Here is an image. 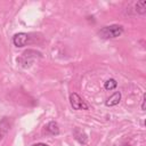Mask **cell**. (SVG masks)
<instances>
[{"instance_id":"6da1fadb","label":"cell","mask_w":146,"mask_h":146,"mask_svg":"<svg viewBox=\"0 0 146 146\" xmlns=\"http://www.w3.org/2000/svg\"><path fill=\"white\" fill-rule=\"evenodd\" d=\"M123 33V27L121 25L117 24H113V25H108V26H104L98 31V35L102 39H113V38H117Z\"/></svg>"},{"instance_id":"7a4b0ae2","label":"cell","mask_w":146,"mask_h":146,"mask_svg":"<svg viewBox=\"0 0 146 146\" xmlns=\"http://www.w3.org/2000/svg\"><path fill=\"white\" fill-rule=\"evenodd\" d=\"M36 57H41V54L36 50H32V49H29L26 51H24L22 54L21 57H17V63L19 65H22L23 67H29L35 59Z\"/></svg>"},{"instance_id":"3957f363","label":"cell","mask_w":146,"mask_h":146,"mask_svg":"<svg viewBox=\"0 0 146 146\" xmlns=\"http://www.w3.org/2000/svg\"><path fill=\"white\" fill-rule=\"evenodd\" d=\"M70 104L73 107V110H75V111H81V110H88L89 108L87 103L76 92H72L70 95Z\"/></svg>"},{"instance_id":"277c9868","label":"cell","mask_w":146,"mask_h":146,"mask_svg":"<svg viewBox=\"0 0 146 146\" xmlns=\"http://www.w3.org/2000/svg\"><path fill=\"white\" fill-rule=\"evenodd\" d=\"M30 41V36L27 33H24V32H19V33H16L14 36H13V43L17 47V48H21V47H24L29 43Z\"/></svg>"},{"instance_id":"5b68a950","label":"cell","mask_w":146,"mask_h":146,"mask_svg":"<svg viewBox=\"0 0 146 146\" xmlns=\"http://www.w3.org/2000/svg\"><path fill=\"white\" fill-rule=\"evenodd\" d=\"M73 137H74V139H75L79 144H81V145H86L87 141H88V136H87V133H86L83 130H81L80 128H78V127L73 129Z\"/></svg>"},{"instance_id":"8992f818","label":"cell","mask_w":146,"mask_h":146,"mask_svg":"<svg viewBox=\"0 0 146 146\" xmlns=\"http://www.w3.org/2000/svg\"><path fill=\"white\" fill-rule=\"evenodd\" d=\"M120 100H121V92L116 91V92H114L112 96H110L107 98L105 104H106V106H115V105H117L120 103Z\"/></svg>"},{"instance_id":"52a82bcc","label":"cell","mask_w":146,"mask_h":146,"mask_svg":"<svg viewBox=\"0 0 146 146\" xmlns=\"http://www.w3.org/2000/svg\"><path fill=\"white\" fill-rule=\"evenodd\" d=\"M46 131L48 132V133H50V135H58L59 133V127H58V124H57V122H55V121H50L48 124H47V127H46Z\"/></svg>"},{"instance_id":"ba28073f","label":"cell","mask_w":146,"mask_h":146,"mask_svg":"<svg viewBox=\"0 0 146 146\" xmlns=\"http://www.w3.org/2000/svg\"><path fill=\"white\" fill-rule=\"evenodd\" d=\"M135 10L140 14V15H144L146 13V0H141V1H138L136 5H135Z\"/></svg>"},{"instance_id":"9c48e42d","label":"cell","mask_w":146,"mask_h":146,"mask_svg":"<svg viewBox=\"0 0 146 146\" xmlns=\"http://www.w3.org/2000/svg\"><path fill=\"white\" fill-rule=\"evenodd\" d=\"M117 87V82L115 79H108L104 82V88L106 90H114Z\"/></svg>"},{"instance_id":"30bf717a","label":"cell","mask_w":146,"mask_h":146,"mask_svg":"<svg viewBox=\"0 0 146 146\" xmlns=\"http://www.w3.org/2000/svg\"><path fill=\"white\" fill-rule=\"evenodd\" d=\"M145 100H146V95H143V98H141V110L143 111L145 110Z\"/></svg>"},{"instance_id":"8fae6325","label":"cell","mask_w":146,"mask_h":146,"mask_svg":"<svg viewBox=\"0 0 146 146\" xmlns=\"http://www.w3.org/2000/svg\"><path fill=\"white\" fill-rule=\"evenodd\" d=\"M32 146H49V145H47L44 143H36V144H33Z\"/></svg>"},{"instance_id":"7c38bea8","label":"cell","mask_w":146,"mask_h":146,"mask_svg":"<svg viewBox=\"0 0 146 146\" xmlns=\"http://www.w3.org/2000/svg\"><path fill=\"white\" fill-rule=\"evenodd\" d=\"M3 136H5V131L1 129V127H0V140L3 138Z\"/></svg>"}]
</instances>
